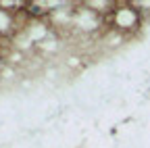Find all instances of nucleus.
Segmentation results:
<instances>
[{
  "mask_svg": "<svg viewBox=\"0 0 150 148\" xmlns=\"http://www.w3.org/2000/svg\"><path fill=\"white\" fill-rule=\"evenodd\" d=\"M27 13L29 15H33V17H40V15H44V11H42V6L40 4H27Z\"/></svg>",
  "mask_w": 150,
  "mask_h": 148,
  "instance_id": "f257e3e1",
  "label": "nucleus"
}]
</instances>
